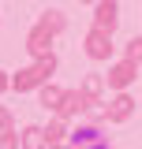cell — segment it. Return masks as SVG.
Returning <instances> with one entry per match:
<instances>
[{
	"instance_id": "9",
	"label": "cell",
	"mask_w": 142,
	"mask_h": 149,
	"mask_svg": "<svg viewBox=\"0 0 142 149\" xmlns=\"http://www.w3.org/2000/svg\"><path fill=\"white\" fill-rule=\"evenodd\" d=\"M60 101H64V93L56 90V86H45V90H41V104H45V108H60Z\"/></svg>"
},
{
	"instance_id": "4",
	"label": "cell",
	"mask_w": 142,
	"mask_h": 149,
	"mask_svg": "<svg viewBox=\"0 0 142 149\" xmlns=\"http://www.w3.org/2000/svg\"><path fill=\"white\" fill-rule=\"evenodd\" d=\"M116 22H120V15H116V4L112 0H97V11H93V26L97 30H116Z\"/></svg>"
},
{
	"instance_id": "18",
	"label": "cell",
	"mask_w": 142,
	"mask_h": 149,
	"mask_svg": "<svg viewBox=\"0 0 142 149\" xmlns=\"http://www.w3.org/2000/svg\"><path fill=\"white\" fill-rule=\"evenodd\" d=\"M97 149H105V146H97Z\"/></svg>"
},
{
	"instance_id": "6",
	"label": "cell",
	"mask_w": 142,
	"mask_h": 149,
	"mask_svg": "<svg viewBox=\"0 0 142 149\" xmlns=\"http://www.w3.org/2000/svg\"><path fill=\"white\" fill-rule=\"evenodd\" d=\"M131 112H135V101H131L127 93H120V97L112 101V108H108V119H112V123H124Z\"/></svg>"
},
{
	"instance_id": "2",
	"label": "cell",
	"mask_w": 142,
	"mask_h": 149,
	"mask_svg": "<svg viewBox=\"0 0 142 149\" xmlns=\"http://www.w3.org/2000/svg\"><path fill=\"white\" fill-rule=\"evenodd\" d=\"M86 52H90V60H108L112 56V37H108V30H90L86 34Z\"/></svg>"
},
{
	"instance_id": "17",
	"label": "cell",
	"mask_w": 142,
	"mask_h": 149,
	"mask_svg": "<svg viewBox=\"0 0 142 149\" xmlns=\"http://www.w3.org/2000/svg\"><path fill=\"white\" fill-rule=\"evenodd\" d=\"M45 149H60V146H45Z\"/></svg>"
},
{
	"instance_id": "12",
	"label": "cell",
	"mask_w": 142,
	"mask_h": 149,
	"mask_svg": "<svg viewBox=\"0 0 142 149\" xmlns=\"http://www.w3.org/2000/svg\"><path fill=\"white\" fill-rule=\"evenodd\" d=\"M127 60L142 63V37H131V41H127Z\"/></svg>"
},
{
	"instance_id": "11",
	"label": "cell",
	"mask_w": 142,
	"mask_h": 149,
	"mask_svg": "<svg viewBox=\"0 0 142 149\" xmlns=\"http://www.w3.org/2000/svg\"><path fill=\"white\" fill-rule=\"evenodd\" d=\"M60 138H64V123L56 119V123H49V127H45V142L53 146V142H60Z\"/></svg>"
},
{
	"instance_id": "5",
	"label": "cell",
	"mask_w": 142,
	"mask_h": 149,
	"mask_svg": "<svg viewBox=\"0 0 142 149\" xmlns=\"http://www.w3.org/2000/svg\"><path fill=\"white\" fill-rule=\"evenodd\" d=\"M49 41H53V30H45V26L37 22L34 34H30V52L34 56H49Z\"/></svg>"
},
{
	"instance_id": "1",
	"label": "cell",
	"mask_w": 142,
	"mask_h": 149,
	"mask_svg": "<svg viewBox=\"0 0 142 149\" xmlns=\"http://www.w3.org/2000/svg\"><path fill=\"white\" fill-rule=\"evenodd\" d=\"M53 71H56V60H53V52H49V56H41V60H37L34 67H26V71H19L11 86H15V90H34L37 82H45V78H49Z\"/></svg>"
},
{
	"instance_id": "8",
	"label": "cell",
	"mask_w": 142,
	"mask_h": 149,
	"mask_svg": "<svg viewBox=\"0 0 142 149\" xmlns=\"http://www.w3.org/2000/svg\"><path fill=\"white\" fill-rule=\"evenodd\" d=\"M22 142H26V149H45V146H49L41 127H26V130H22Z\"/></svg>"
},
{
	"instance_id": "14",
	"label": "cell",
	"mask_w": 142,
	"mask_h": 149,
	"mask_svg": "<svg viewBox=\"0 0 142 149\" xmlns=\"http://www.w3.org/2000/svg\"><path fill=\"white\" fill-rule=\"evenodd\" d=\"M0 149H19V138H15V134H8V130H4V134H0Z\"/></svg>"
},
{
	"instance_id": "13",
	"label": "cell",
	"mask_w": 142,
	"mask_h": 149,
	"mask_svg": "<svg viewBox=\"0 0 142 149\" xmlns=\"http://www.w3.org/2000/svg\"><path fill=\"white\" fill-rule=\"evenodd\" d=\"M82 93H86V97H97V93H101V78H97V74H90L86 82H82Z\"/></svg>"
},
{
	"instance_id": "3",
	"label": "cell",
	"mask_w": 142,
	"mask_h": 149,
	"mask_svg": "<svg viewBox=\"0 0 142 149\" xmlns=\"http://www.w3.org/2000/svg\"><path fill=\"white\" fill-rule=\"evenodd\" d=\"M135 78H138V63H135V60H120V63L108 71V86L124 90V86H131Z\"/></svg>"
},
{
	"instance_id": "7",
	"label": "cell",
	"mask_w": 142,
	"mask_h": 149,
	"mask_svg": "<svg viewBox=\"0 0 142 149\" xmlns=\"http://www.w3.org/2000/svg\"><path fill=\"white\" fill-rule=\"evenodd\" d=\"M86 104H90L86 93H75V90H71V93H64V101H60V116H75V112H82Z\"/></svg>"
},
{
	"instance_id": "16",
	"label": "cell",
	"mask_w": 142,
	"mask_h": 149,
	"mask_svg": "<svg viewBox=\"0 0 142 149\" xmlns=\"http://www.w3.org/2000/svg\"><path fill=\"white\" fill-rule=\"evenodd\" d=\"M4 90H8V78H4V71H0V93H4Z\"/></svg>"
},
{
	"instance_id": "10",
	"label": "cell",
	"mask_w": 142,
	"mask_h": 149,
	"mask_svg": "<svg viewBox=\"0 0 142 149\" xmlns=\"http://www.w3.org/2000/svg\"><path fill=\"white\" fill-rule=\"evenodd\" d=\"M41 26H45V30H64V15H60V11H45V19H41Z\"/></svg>"
},
{
	"instance_id": "15",
	"label": "cell",
	"mask_w": 142,
	"mask_h": 149,
	"mask_svg": "<svg viewBox=\"0 0 142 149\" xmlns=\"http://www.w3.org/2000/svg\"><path fill=\"white\" fill-rule=\"evenodd\" d=\"M11 127V116H8V108H0V130H8Z\"/></svg>"
}]
</instances>
